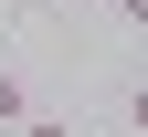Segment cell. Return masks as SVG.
Instances as JSON below:
<instances>
[{
	"instance_id": "3957f363",
	"label": "cell",
	"mask_w": 148,
	"mask_h": 137,
	"mask_svg": "<svg viewBox=\"0 0 148 137\" xmlns=\"http://www.w3.org/2000/svg\"><path fill=\"white\" fill-rule=\"evenodd\" d=\"M127 127H138V137H148V85H127Z\"/></svg>"
},
{
	"instance_id": "277c9868",
	"label": "cell",
	"mask_w": 148,
	"mask_h": 137,
	"mask_svg": "<svg viewBox=\"0 0 148 137\" xmlns=\"http://www.w3.org/2000/svg\"><path fill=\"white\" fill-rule=\"evenodd\" d=\"M116 11H127V21H148V0H116Z\"/></svg>"
},
{
	"instance_id": "7a4b0ae2",
	"label": "cell",
	"mask_w": 148,
	"mask_h": 137,
	"mask_svg": "<svg viewBox=\"0 0 148 137\" xmlns=\"http://www.w3.org/2000/svg\"><path fill=\"white\" fill-rule=\"evenodd\" d=\"M11 137H74V116H42V106H32L21 127H11Z\"/></svg>"
},
{
	"instance_id": "6da1fadb",
	"label": "cell",
	"mask_w": 148,
	"mask_h": 137,
	"mask_svg": "<svg viewBox=\"0 0 148 137\" xmlns=\"http://www.w3.org/2000/svg\"><path fill=\"white\" fill-rule=\"evenodd\" d=\"M21 116H32V85H21V74H0V127H21Z\"/></svg>"
}]
</instances>
